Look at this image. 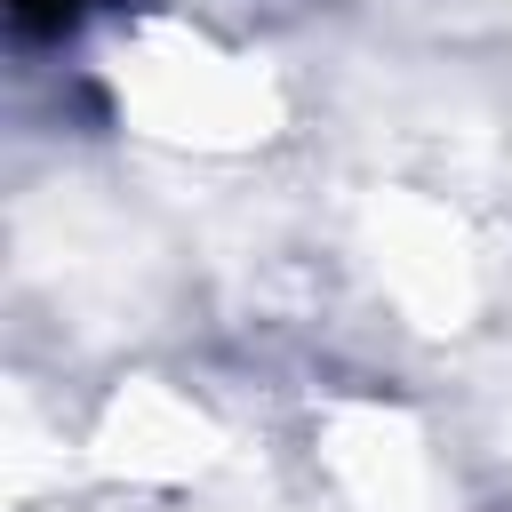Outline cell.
<instances>
[{
    "label": "cell",
    "instance_id": "obj_1",
    "mask_svg": "<svg viewBox=\"0 0 512 512\" xmlns=\"http://www.w3.org/2000/svg\"><path fill=\"white\" fill-rule=\"evenodd\" d=\"M8 16H16L24 32H64V24L80 16V0H8Z\"/></svg>",
    "mask_w": 512,
    "mask_h": 512
}]
</instances>
